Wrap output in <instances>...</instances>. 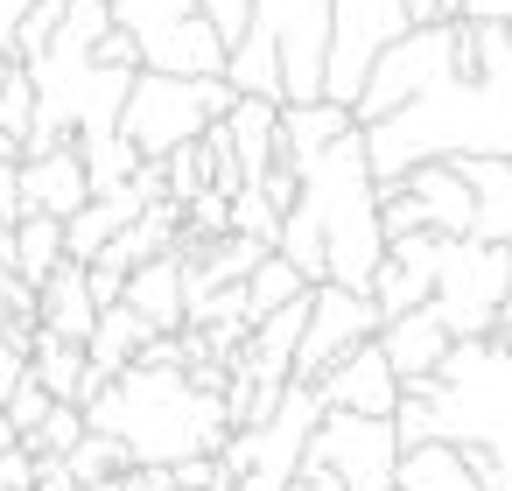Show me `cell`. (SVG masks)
Instances as JSON below:
<instances>
[{
  "label": "cell",
  "mask_w": 512,
  "mask_h": 491,
  "mask_svg": "<svg viewBox=\"0 0 512 491\" xmlns=\"http://www.w3.org/2000/svg\"><path fill=\"white\" fill-rule=\"evenodd\" d=\"M365 134L372 183L407 176L414 162H456V155H512V43L498 36L477 71H442L407 106L379 113Z\"/></svg>",
  "instance_id": "1"
},
{
  "label": "cell",
  "mask_w": 512,
  "mask_h": 491,
  "mask_svg": "<svg viewBox=\"0 0 512 491\" xmlns=\"http://www.w3.org/2000/svg\"><path fill=\"white\" fill-rule=\"evenodd\" d=\"M274 253L302 281H337L358 295L372 288V267L386 260V232H379V190H372L358 127L295 169V204L281 211Z\"/></svg>",
  "instance_id": "2"
},
{
  "label": "cell",
  "mask_w": 512,
  "mask_h": 491,
  "mask_svg": "<svg viewBox=\"0 0 512 491\" xmlns=\"http://www.w3.org/2000/svg\"><path fill=\"white\" fill-rule=\"evenodd\" d=\"M85 428L113 435L127 449V463H183V456H218V442L232 435L225 400L197 393L183 372L162 365H127L113 372L92 400H85Z\"/></svg>",
  "instance_id": "3"
},
{
  "label": "cell",
  "mask_w": 512,
  "mask_h": 491,
  "mask_svg": "<svg viewBox=\"0 0 512 491\" xmlns=\"http://www.w3.org/2000/svg\"><path fill=\"white\" fill-rule=\"evenodd\" d=\"M435 435L456 442L477 491H512V351L491 337H456L435 365Z\"/></svg>",
  "instance_id": "4"
},
{
  "label": "cell",
  "mask_w": 512,
  "mask_h": 491,
  "mask_svg": "<svg viewBox=\"0 0 512 491\" xmlns=\"http://www.w3.org/2000/svg\"><path fill=\"white\" fill-rule=\"evenodd\" d=\"M323 50H330V0H253L218 78L232 92L281 106L323 99Z\"/></svg>",
  "instance_id": "5"
},
{
  "label": "cell",
  "mask_w": 512,
  "mask_h": 491,
  "mask_svg": "<svg viewBox=\"0 0 512 491\" xmlns=\"http://www.w3.org/2000/svg\"><path fill=\"white\" fill-rule=\"evenodd\" d=\"M239 92L225 78H169V71H134L127 99H120V141L141 162H162L169 148L197 141L211 120H225Z\"/></svg>",
  "instance_id": "6"
},
{
  "label": "cell",
  "mask_w": 512,
  "mask_h": 491,
  "mask_svg": "<svg viewBox=\"0 0 512 491\" xmlns=\"http://www.w3.org/2000/svg\"><path fill=\"white\" fill-rule=\"evenodd\" d=\"M316 414H323L316 386H281V400H274L267 421L232 428V435L218 442V463H225L232 491H288L295 470H302V442H309Z\"/></svg>",
  "instance_id": "7"
},
{
  "label": "cell",
  "mask_w": 512,
  "mask_h": 491,
  "mask_svg": "<svg viewBox=\"0 0 512 491\" xmlns=\"http://www.w3.org/2000/svg\"><path fill=\"white\" fill-rule=\"evenodd\" d=\"M505 295H512V253H505V246L470 239V232L435 246V288H428V309L442 316L449 337H491Z\"/></svg>",
  "instance_id": "8"
},
{
  "label": "cell",
  "mask_w": 512,
  "mask_h": 491,
  "mask_svg": "<svg viewBox=\"0 0 512 491\" xmlns=\"http://www.w3.org/2000/svg\"><path fill=\"white\" fill-rule=\"evenodd\" d=\"M393 463H400V435L393 421L372 414H316L302 442V470H323L344 491H393Z\"/></svg>",
  "instance_id": "9"
},
{
  "label": "cell",
  "mask_w": 512,
  "mask_h": 491,
  "mask_svg": "<svg viewBox=\"0 0 512 491\" xmlns=\"http://www.w3.org/2000/svg\"><path fill=\"white\" fill-rule=\"evenodd\" d=\"M407 29V0H330V50H323V99L351 106L372 57Z\"/></svg>",
  "instance_id": "10"
},
{
  "label": "cell",
  "mask_w": 512,
  "mask_h": 491,
  "mask_svg": "<svg viewBox=\"0 0 512 491\" xmlns=\"http://www.w3.org/2000/svg\"><path fill=\"white\" fill-rule=\"evenodd\" d=\"M372 330H379L372 295L337 288V281H309V309H302V337H295V358H288V386H309L344 351H358Z\"/></svg>",
  "instance_id": "11"
},
{
  "label": "cell",
  "mask_w": 512,
  "mask_h": 491,
  "mask_svg": "<svg viewBox=\"0 0 512 491\" xmlns=\"http://www.w3.org/2000/svg\"><path fill=\"white\" fill-rule=\"evenodd\" d=\"M309 386H316L323 414H372V421H386L393 400H400V379H393V365H386V351L372 337L358 351H344L330 372H316Z\"/></svg>",
  "instance_id": "12"
},
{
  "label": "cell",
  "mask_w": 512,
  "mask_h": 491,
  "mask_svg": "<svg viewBox=\"0 0 512 491\" xmlns=\"http://www.w3.org/2000/svg\"><path fill=\"white\" fill-rule=\"evenodd\" d=\"M15 183H22V211H43V218H71L92 197L85 162H78V141H57L43 155H22L15 162Z\"/></svg>",
  "instance_id": "13"
},
{
  "label": "cell",
  "mask_w": 512,
  "mask_h": 491,
  "mask_svg": "<svg viewBox=\"0 0 512 491\" xmlns=\"http://www.w3.org/2000/svg\"><path fill=\"white\" fill-rule=\"evenodd\" d=\"M470 183V239H491L512 253V155H456L449 162Z\"/></svg>",
  "instance_id": "14"
},
{
  "label": "cell",
  "mask_w": 512,
  "mask_h": 491,
  "mask_svg": "<svg viewBox=\"0 0 512 491\" xmlns=\"http://www.w3.org/2000/svg\"><path fill=\"white\" fill-rule=\"evenodd\" d=\"M372 344L386 351L393 379H421V372H435V365H442V351H449L456 337H449V330H442V316L421 302V309H400V316H386V323L372 330Z\"/></svg>",
  "instance_id": "15"
},
{
  "label": "cell",
  "mask_w": 512,
  "mask_h": 491,
  "mask_svg": "<svg viewBox=\"0 0 512 491\" xmlns=\"http://www.w3.org/2000/svg\"><path fill=\"white\" fill-rule=\"evenodd\" d=\"M351 106H330V99H295L274 113V162L281 169H302L309 155H323L337 134H351Z\"/></svg>",
  "instance_id": "16"
},
{
  "label": "cell",
  "mask_w": 512,
  "mask_h": 491,
  "mask_svg": "<svg viewBox=\"0 0 512 491\" xmlns=\"http://www.w3.org/2000/svg\"><path fill=\"white\" fill-rule=\"evenodd\" d=\"M393 183L428 211V232H442V239H463V232H470V211H477V204H470V183H463L449 162H414V169L393 176Z\"/></svg>",
  "instance_id": "17"
},
{
  "label": "cell",
  "mask_w": 512,
  "mask_h": 491,
  "mask_svg": "<svg viewBox=\"0 0 512 491\" xmlns=\"http://www.w3.org/2000/svg\"><path fill=\"white\" fill-rule=\"evenodd\" d=\"M92 323H99V309H92V295H85V267H78V260H64L57 274L36 281V330H50V337H64V344H85Z\"/></svg>",
  "instance_id": "18"
},
{
  "label": "cell",
  "mask_w": 512,
  "mask_h": 491,
  "mask_svg": "<svg viewBox=\"0 0 512 491\" xmlns=\"http://www.w3.org/2000/svg\"><path fill=\"white\" fill-rule=\"evenodd\" d=\"M274 113H281V99H253V92H239V99L225 106V120H218V134H225V148H232V162H239L246 183L274 169Z\"/></svg>",
  "instance_id": "19"
},
{
  "label": "cell",
  "mask_w": 512,
  "mask_h": 491,
  "mask_svg": "<svg viewBox=\"0 0 512 491\" xmlns=\"http://www.w3.org/2000/svg\"><path fill=\"white\" fill-rule=\"evenodd\" d=\"M120 302L155 330V337H169V330H183V267L169 260V253H155V260H141L134 274H127V288H120Z\"/></svg>",
  "instance_id": "20"
},
{
  "label": "cell",
  "mask_w": 512,
  "mask_h": 491,
  "mask_svg": "<svg viewBox=\"0 0 512 491\" xmlns=\"http://www.w3.org/2000/svg\"><path fill=\"white\" fill-rule=\"evenodd\" d=\"M29 379L50 393V400H64V407H85L106 379H92V365H85V344H64V337H50V330H36V344H29Z\"/></svg>",
  "instance_id": "21"
},
{
  "label": "cell",
  "mask_w": 512,
  "mask_h": 491,
  "mask_svg": "<svg viewBox=\"0 0 512 491\" xmlns=\"http://www.w3.org/2000/svg\"><path fill=\"white\" fill-rule=\"evenodd\" d=\"M393 491H477V477H470V463L456 456V442L428 435V442H400Z\"/></svg>",
  "instance_id": "22"
},
{
  "label": "cell",
  "mask_w": 512,
  "mask_h": 491,
  "mask_svg": "<svg viewBox=\"0 0 512 491\" xmlns=\"http://www.w3.org/2000/svg\"><path fill=\"white\" fill-rule=\"evenodd\" d=\"M155 330L127 309V302H113V309H99V323H92V337H85V365H92V379H113V372H127L134 365V351L148 344Z\"/></svg>",
  "instance_id": "23"
},
{
  "label": "cell",
  "mask_w": 512,
  "mask_h": 491,
  "mask_svg": "<svg viewBox=\"0 0 512 491\" xmlns=\"http://www.w3.org/2000/svg\"><path fill=\"white\" fill-rule=\"evenodd\" d=\"M8 267L36 288L43 274H57L64 267V218H43V211H22L15 225H8Z\"/></svg>",
  "instance_id": "24"
},
{
  "label": "cell",
  "mask_w": 512,
  "mask_h": 491,
  "mask_svg": "<svg viewBox=\"0 0 512 491\" xmlns=\"http://www.w3.org/2000/svg\"><path fill=\"white\" fill-rule=\"evenodd\" d=\"M120 225H127V218H120V204H113V197H85V204L64 218V260H78V267H85V260H99V253H106V239H113Z\"/></svg>",
  "instance_id": "25"
},
{
  "label": "cell",
  "mask_w": 512,
  "mask_h": 491,
  "mask_svg": "<svg viewBox=\"0 0 512 491\" xmlns=\"http://www.w3.org/2000/svg\"><path fill=\"white\" fill-rule=\"evenodd\" d=\"M239 288H246V316H253V323H260V316H274V309H288L295 295H309V281H302L281 253H260V260H253V274H246Z\"/></svg>",
  "instance_id": "26"
},
{
  "label": "cell",
  "mask_w": 512,
  "mask_h": 491,
  "mask_svg": "<svg viewBox=\"0 0 512 491\" xmlns=\"http://www.w3.org/2000/svg\"><path fill=\"white\" fill-rule=\"evenodd\" d=\"M0 337L8 344H36V288L15 274V267H0Z\"/></svg>",
  "instance_id": "27"
},
{
  "label": "cell",
  "mask_w": 512,
  "mask_h": 491,
  "mask_svg": "<svg viewBox=\"0 0 512 491\" xmlns=\"http://www.w3.org/2000/svg\"><path fill=\"white\" fill-rule=\"evenodd\" d=\"M64 463H71V477H78V484H99V477H120V470H127V449H120L113 435L85 428V435L64 449Z\"/></svg>",
  "instance_id": "28"
},
{
  "label": "cell",
  "mask_w": 512,
  "mask_h": 491,
  "mask_svg": "<svg viewBox=\"0 0 512 491\" xmlns=\"http://www.w3.org/2000/svg\"><path fill=\"white\" fill-rule=\"evenodd\" d=\"M78 435H85V407H64V400H50V414H43L29 435H22V449H29V456H64Z\"/></svg>",
  "instance_id": "29"
},
{
  "label": "cell",
  "mask_w": 512,
  "mask_h": 491,
  "mask_svg": "<svg viewBox=\"0 0 512 491\" xmlns=\"http://www.w3.org/2000/svg\"><path fill=\"white\" fill-rule=\"evenodd\" d=\"M29 127H36V85H29V71L15 64V71H8V85H0V134L22 148V141H29Z\"/></svg>",
  "instance_id": "30"
},
{
  "label": "cell",
  "mask_w": 512,
  "mask_h": 491,
  "mask_svg": "<svg viewBox=\"0 0 512 491\" xmlns=\"http://www.w3.org/2000/svg\"><path fill=\"white\" fill-rule=\"evenodd\" d=\"M57 22H64V0H29L22 8V22H15V64H29L36 50H50V36H57Z\"/></svg>",
  "instance_id": "31"
},
{
  "label": "cell",
  "mask_w": 512,
  "mask_h": 491,
  "mask_svg": "<svg viewBox=\"0 0 512 491\" xmlns=\"http://www.w3.org/2000/svg\"><path fill=\"white\" fill-rule=\"evenodd\" d=\"M43 414H50V393H43L36 379H22V386H15L8 400H0V421H8V428H15V442H22V435H29V428H36Z\"/></svg>",
  "instance_id": "32"
},
{
  "label": "cell",
  "mask_w": 512,
  "mask_h": 491,
  "mask_svg": "<svg viewBox=\"0 0 512 491\" xmlns=\"http://www.w3.org/2000/svg\"><path fill=\"white\" fill-rule=\"evenodd\" d=\"M463 22V0H407V29H449Z\"/></svg>",
  "instance_id": "33"
},
{
  "label": "cell",
  "mask_w": 512,
  "mask_h": 491,
  "mask_svg": "<svg viewBox=\"0 0 512 491\" xmlns=\"http://www.w3.org/2000/svg\"><path fill=\"white\" fill-rule=\"evenodd\" d=\"M197 8H204V22L225 36V50H232V36L246 29V8H253V0H197Z\"/></svg>",
  "instance_id": "34"
},
{
  "label": "cell",
  "mask_w": 512,
  "mask_h": 491,
  "mask_svg": "<svg viewBox=\"0 0 512 491\" xmlns=\"http://www.w3.org/2000/svg\"><path fill=\"white\" fill-rule=\"evenodd\" d=\"M0 491H36V456L15 442V449H0Z\"/></svg>",
  "instance_id": "35"
},
{
  "label": "cell",
  "mask_w": 512,
  "mask_h": 491,
  "mask_svg": "<svg viewBox=\"0 0 512 491\" xmlns=\"http://www.w3.org/2000/svg\"><path fill=\"white\" fill-rule=\"evenodd\" d=\"M29 379V351L22 344H8V337H0V400H8L15 386Z\"/></svg>",
  "instance_id": "36"
},
{
  "label": "cell",
  "mask_w": 512,
  "mask_h": 491,
  "mask_svg": "<svg viewBox=\"0 0 512 491\" xmlns=\"http://www.w3.org/2000/svg\"><path fill=\"white\" fill-rule=\"evenodd\" d=\"M0 218H22V183H15V155H0Z\"/></svg>",
  "instance_id": "37"
},
{
  "label": "cell",
  "mask_w": 512,
  "mask_h": 491,
  "mask_svg": "<svg viewBox=\"0 0 512 491\" xmlns=\"http://www.w3.org/2000/svg\"><path fill=\"white\" fill-rule=\"evenodd\" d=\"M463 22H512V0H463Z\"/></svg>",
  "instance_id": "38"
},
{
  "label": "cell",
  "mask_w": 512,
  "mask_h": 491,
  "mask_svg": "<svg viewBox=\"0 0 512 491\" xmlns=\"http://www.w3.org/2000/svg\"><path fill=\"white\" fill-rule=\"evenodd\" d=\"M22 8H29V0H0V50L15 43V22H22ZM8 57H15V50H8Z\"/></svg>",
  "instance_id": "39"
},
{
  "label": "cell",
  "mask_w": 512,
  "mask_h": 491,
  "mask_svg": "<svg viewBox=\"0 0 512 491\" xmlns=\"http://www.w3.org/2000/svg\"><path fill=\"white\" fill-rule=\"evenodd\" d=\"M491 344H498V351H512V323H505V330H491Z\"/></svg>",
  "instance_id": "40"
},
{
  "label": "cell",
  "mask_w": 512,
  "mask_h": 491,
  "mask_svg": "<svg viewBox=\"0 0 512 491\" xmlns=\"http://www.w3.org/2000/svg\"><path fill=\"white\" fill-rule=\"evenodd\" d=\"M0 267H8V218H0Z\"/></svg>",
  "instance_id": "41"
},
{
  "label": "cell",
  "mask_w": 512,
  "mask_h": 491,
  "mask_svg": "<svg viewBox=\"0 0 512 491\" xmlns=\"http://www.w3.org/2000/svg\"><path fill=\"white\" fill-rule=\"evenodd\" d=\"M8 71H15V57H8V50H0V85H8Z\"/></svg>",
  "instance_id": "42"
},
{
  "label": "cell",
  "mask_w": 512,
  "mask_h": 491,
  "mask_svg": "<svg viewBox=\"0 0 512 491\" xmlns=\"http://www.w3.org/2000/svg\"><path fill=\"white\" fill-rule=\"evenodd\" d=\"M505 43H512V22H505Z\"/></svg>",
  "instance_id": "43"
}]
</instances>
